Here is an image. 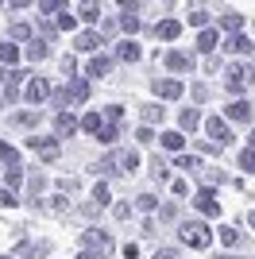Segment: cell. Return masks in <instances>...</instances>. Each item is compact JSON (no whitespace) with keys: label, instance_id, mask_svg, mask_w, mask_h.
Instances as JSON below:
<instances>
[{"label":"cell","instance_id":"obj_11","mask_svg":"<svg viewBox=\"0 0 255 259\" xmlns=\"http://www.w3.org/2000/svg\"><path fill=\"white\" fill-rule=\"evenodd\" d=\"M85 74H89V77H108V74H112V58H108V54H93L89 66H85Z\"/></svg>","mask_w":255,"mask_h":259},{"label":"cell","instance_id":"obj_27","mask_svg":"<svg viewBox=\"0 0 255 259\" xmlns=\"http://www.w3.org/2000/svg\"><path fill=\"white\" fill-rule=\"evenodd\" d=\"M0 62H4V66L12 70V66L20 62V47H12V43H0Z\"/></svg>","mask_w":255,"mask_h":259},{"label":"cell","instance_id":"obj_48","mask_svg":"<svg viewBox=\"0 0 255 259\" xmlns=\"http://www.w3.org/2000/svg\"><path fill=\"white\" fill-rule=\"evenodd\" d=\"M178 217V205H162V221H174Z\"/></svg>","mask_w":255,"mask_h":259},{"label":"cell","instance_id":"obj_8","mask_svg":"<svg viewBox=\"0 0 255 259\" xmlns=\"http://www.w3.org/2000/svg\"><path fill=\"white\" fill-rule=\"evenodd\" d=\"M77 128H81V120H74L70 112H58V116H54V140H70Z\"/></svg>","mask_w":255,"mask_h":259},{"label":"cell","instance_id":"obj_43","mask_svg":"<svg viewBox=\"0 0 255 259\" xmlns=\"http://www.w3.org/2000/svg\"><path fill=\"white\" fill-rule=\"evenodd\" d=\"M20 201H16V194H8V190H0V209H16Z\"/></svg>","mask_w":255,"mask_h":259},{"label":"cell","instance_id":"obj_46","mask_svg":"<svg viewBox=\"0 0 255 259\" xmlns=\"http://www.w3.org/2000/svg\"><path fill=\"white\" fill-rule=\"evenodd\" d=\"M170 190H174V197H186V194H190V186L182 182V178H178V182H170Z\"/></svg>","mask_w":255,"mask_h":259},{"label":"cell","instance_id":"obj_28","mask_svg":"<svg viewBox=\"0 0 255 259\" xmlns=\"http://www.w3.org/2000/svg\"><path fill=\"white\" fill-rule=\"evenodd\" d=\"M162 116H166V108H159V105H143V124H162Z\"/></svg>","mask_w":255,"mask_h":259},{"label":"cell","instance_id":"obj_33","mask_svg":"<svg viewBox=\"0 0 255 259\" xmlns=\"http://www.w3.org/2000/svg\"><path fill=\"white\" fill-rule=\"evenodd\" d=\"M97 140L105 143V147H112V143H116V140H120V132H116V128H112V124H105V128H101V136H97Z\"/></svg>","mask_w":255,"mask_h":259},{"label":"cell","instance_id":"obj_9","mask_svg":"<svg viewBox=\"0 0 255 259\" xmlns=\"http://www.w3.org/2000/svg\"><path fill=\"white\" fill-rule=\"evenodd\" d=\"M27 147H31V151H39V159H47V162H54L58 155H62V147H58L54 140H39V136H31V140H27Z\"/></svg>","mask_w":255,"mask_h":259},{"label":"cell","instance_id":"obj_41","mask_svg":"<svg viewBox=\"0 0 255 259\" xmlns=\"http://www.w3.org/2000/svg\"><path fill=\"white\" fill-rule=\"evenodd\" d=\"M12 39H31V27L27 23H12Z\"/></svg>","mask_w":255,"mask_h":259},{"label":"cell","instance_id":"obj_7","mask_svg":"<svg viewBox=\"0 0 255 259\" xmlns=\"http://www.w3.org/2000/svg\"><path fill=\"white\" fill-rule=\"evenodd\" d=\"M193 205L201 209L205 217H221V201H217V194H212L209 186H205V190H197V197H193Z\"/></svg>","mask_w":255,"mask_h":259},{"label":"cell","instance_id":"obj_45","mask_svg":"<svg viewBox=\"0 0 255 259\" xmlns=\"http://www.w3.org/2000/svg\"><path fill=\"white\" fill-rule=\"evenodd\" d=\"M136 140H139V143H151V140H155V132H151V128H147V124H143V128H139V132H136Z\"/></svg>","mask_w":255,"mask_h":259},{"label":"cell","instance_id":"obj_2","mask_svg":"<svg viewBox=\"0 0 255 259\" xmlns=\"http://www.w3.org/2000/svg\"><path fill=\"white\" fill-rule=\"evenodd\" d=\"M139 166V155L136 151H112V155H105V159L97 162L93 170L97 174H132Z\"/></svg>","mask_w":255,"mask_h":259},{"label":"cell","instance_id":"obj_47","mask_svg":"<svg viewBox=\"0 0 255 259\" xmlns=\"http://www.w3.org/2000/svg\"><path fill=\"white\" fill-rule=\"evenodd\" d=\"M27 186H31V194H39L42 186H47V178H42V174H35V178H27Z\"/></svg>","mask_w":255,"mask_h":259},{"label":"cell","instance_id":"obj_6","mask_svg":"<svg viewBox=\"0 0 255 259\" xmlns=\"http://www.w3.org/2000/svg\"><path fill=\"white\" fill-rule=\"evenodd\" d=\"M205 132H209V140L217 143V147H228V143H232L228 120H221V116H209V120H205Z\"/></svg>","mask_w":255,"mask_h":259},{"label":"cell","instance_id":"obj_17","mask_svg":"<svg viewBox=\"0 0 255 259\" xmlns=\"http://www.w3.org/2000/svg\"><path fill=\"white\" fill-rule=\"evenodd\" d=\"M74 47H77V51H97V47H105V39H101L97 31H77Z\"/></svg>","mask_w":255,"mask_h":259},{"label":"cell","instance_id":"obj_53","mask_svg":"<svg viewBox=\"0 0 255 259\" xmlns=\"http://www.w3.org/2000/svg\"><path fill=\"white\" fill-rule=\"evenodd\" d=\"M0 259H16V255H0Z\"/></svg>","mask_w":255,"mask_h":259},{"label":"cell","instance_id":"obj_16","mask_svg":"<svg viewBox=\"0 0 255 259\" xmlns=\"http://www.w3.org/2000/svg\"><path fill=\"white\" fill-rule=\"evenodd\" d=\"M120 8H124V16H120V27H124L128 35H136V31H139V16H136V12H139V4H128V0H124Z\"/></svg>","mask_w":255,"mask_h":259},{"label":"cell","instance_id":"obj_23","mask_svg":"<svg viewBox=\"0 0 255 259\" xmlns=\"http://www.w3.org/2000/svg\"><path fill=\"white\" fill-rule=\"evenodd\" d=\"M224 112H228V120H251V105L247 101H232Z\"/></svg>","mask_w":255,"mask_h":259},{"label":"cell","instance_id":"obj_34","mask_svg":"<svg viewBox=\"0 0 255 259\" xmlns=\"http://www.w3.org/2000/svg\"><path fill=\"white\" fill-rule=\"evenodd\" d=\"M93 201H97V209H105V205H108V186H105V182H97V186H93Z\"/></svg>","mask_w":255,"mask_h":259},{"label":"cell","instance_id":"obj_39","mask_svg":"<svg viewBox=\"0 0 255 259\" xmlns=\"http://www.w3.org/2000/svg\"><path fill=\"white\" fill-rule=\"evenodd\" d=\"M190 23H193V27H205V23H209V12H205V8H193L190 12Z\"/></svg>","mask_w":255,"mask_h":259},{"label":"cell","instance_id":"obj_4","mask_svg":"<svg viewBox=\"0 0 255 259\" xmlns=\"http://www.w3.org/2000/svg\"><path fill=\"white\" fill-rule=\"evenodd\" d=\"M247 81H255L251 66H228V70H224V85H228V93H244Z\"/></svg>","mask_w":255,"mask_h":259},{"label":"cell","instance_id":"obj_20","mask_svg":"<svg viewBox=\"0 0 255 259\" xmlns=\"http://www.w3.org/2000/svg\"><path fill=\"white\" fill-rule=\"evenodd\" d=\"M221 27H224V31H232V35H240V31H244V16H240V12H224Z\"/></svg>","mask_w":255,"mask_h":259},{"label":"cell","instance_id":"obj_5","mask_svg":"<svg viewBox=\"0 0 255 259\" xmlns=\"http://www.w3.org/2000/svg\"><path fill=\"white\" fill-rule=\"evenodd\" d=\"M81 244L89 255H108L112 251V236L108 232H101V228H89V232H81Z\"/></svg>","mask_w":255,"mask_h":259},{"label":"cell","instance_id":"obj_52","mask_svg":"<svg viewBox=\"0 0 255 259\" xmlns=\"http://www.w3.org/2000/svg\"><path fill=\"white\" fill-rule=\"evenodd\" d=\"M251 228H255V209H251Z\"/></svg>","mask_w":255,"mask_h":259},{"label":"cell","instance_id":"obj_12","mask_svg":"<svg viewBox=\"0 0 255 259\" xmlns=\"http://www.w3.org/2000/svg\"><path fill=\"white\" fill-rule=\"evenodd\" d=\"M166 66L174 70V74H190V70H193V54H186V51H170V54H166Z\"/></svg>","mask_w":255,"mask_h":259},{"label":"cell","instance_id":"obj_10","mask_svg":"<svg viewBox=\"0 0 255 259\" xmlns=\"http://www.w3.org/2000/svg\"><path fill=\"white\" fill-rule=\"evenodd\" d=\"M155 97H162V101H178L182 97V81H174V77H162V81H155Z\"/></svg>","mask_w":255,"mask_h":259},{"label":"cell","instance_id":"obj_32","mask_svg":"<svg viewBox=\"0 0 255 259\" xmlns=\"http://www.w3.org/2000/svg\"><path fill=\"white\" fill-rule=\"evenodd\" d=\"M0 159L8 162V166H20V155H16V147H8L4 140H0Z\"/></svg>","mask_w":255,"mask_h":259},{"label":"cell","instance_id":"obj_44","mask_svg":"<svg viewBox=\"0 0 255 259\" xmlns=\"http://www.w3.org/2000/svg\"><path fill=\"white\" fill-rule=\"evenodd\" d=\"M240 166H244V170H255V151H251V147L240 155Z\"/></svg>","mask_w":255,"mask_h":259},{"label":"cell","instance_id":"obj_38","mask_svg":"<svg viewBox=\"0 0 255 259\" xmlns=\"http://www.w3.org/2000/svg\"><path fill=\"white\" fill-rule=\"evenodd\" d=\"M97 16H101V4H81V20L97 23Z\"/></svg>","mask_w":255,"mask_h":259},{"label":"cell","instance_id":"obj_19","mask_svg":"<svg viewBox=\"0 0 255 259\" xmlns=\"http://www.w3.org/2000/svg\"><path fill=\"white\" fill-rule=\"evenodd\" d=\"M155 35H159V39H166V43H174V39L182 35V23H178V20H162L159 27H155Z\"/></svg>","mask_w":255,"mask_h":259},{"label":"cell","instance_id":"obj_30","mask_svg":"<svg viewBox=\"0 0 255 259\" xmlns=\"http://www.w3.org/2000/svg\"><path fill=\"white\" fill-rule=\"evenodd\" d=\"M54 27H58V31H74V27H77V20H74V16H70V12H58V20H54Z\"/></svg>","mask_w":255,"mask_h":259},{"label":"cell","instance_id":"obj_25","mask_svg":"<svg viewBox=\"0 0 255 259\" xmlns=\"http://www.w3.org/2000/svg\"><path fill=\"white\" fill-rule=\"evenodd\" d=\"M47 54H51V43H47V39H39V43H27V58H31V62H42V58H47Z\"/></svg>","mask_w":255,"mask_h":259},{"label":"cell","instance_id":"obj_26","mask_svg":"<svg viewBox=\"0 0 255 259\" xmlns=\"http://www.w3.org/2000/svg\"><path fill=\"white\" fill-rule=\"evenodd\" d=\"M178 124H182V128H186V132H193V128H197V124H201V112H197V108H182Z\"/></svg>","mask_w":255,"mask_h":259},{"label":"cell","instance_id":"obj_37","mask_svg":"<svg viewBox=\"0 0 255 259\" xmlns=\"http://www.w3.org/2000/svg\"><path fill=\"white\" fill-rule=\"evenodd\" d=\"M136 205H139V209H147V213H151V209L159 205V197H155V194H139V197H136Z\"/></svg>","mask_w":255,"mask_h":259},{"label":"cell","instance_id":"obj_31","mask_svg":"<svg viewBox=\"0 0 255 259\" xmlns=\"http://www.w3.org/2000/svg\"><path fill=\"white\" fill-rule=\"evenodd\" d=\"M16 124H20V128H31V124H39V108H35V112H16Z\"/></svg>","mask_w":255,"mask_h":259},{"label":"cell","instance_id":"obj_24","mask_svg":"<svg viewBox=\"0 0 255 259\" xmlns=\"http://www.w3.org/2000/svg\"><path fill=\"white\" fill-rule=\"evenodd\" d=\"M116 58L120 62H139V47L132 43V39H124V43L116 47Z\"/></svg>","mask_w":255,"mask_h":259},{"label":"cell","instance_id":"obj_51","mask_svg":"<svg viewBox=\"0 0 255 259\" xmlns=\"http://www.w3.org/2000/svg\"><path fill=\"white\" fill-rule=\"evenodd\" d=\"M247 140H251V151H255V132H251V136H247Z\"/></svg>","mask_w":255,"mask_h":259},{"label":"cell","instance_id":"obj_50","mask_svg":"<svg viewBox=\"0 0 255 259\" xmlns=\"http://www.w3.org/2000/svg\"><path fill=\"white\" fill-rule=\"evenodd\" d=\"M77 259H97V255H89V251H81V255H77Z\"/></svg>","mask_w":255,"mask_h":259},{"label":"cell","instance_id":"obj_54","mask_svg":"<svg viewBox=\"0 0 255 259\" xmlns=\"http://www.w3.org/2000/svg\"><path fill=\"white\" fill-rule=\"evenodd\" d=\"M0 8H4V4H0Z\"/></svg>","mask_w":255,"mask_h":259},{"label":"cell","instance_id":"obj_35","mask_svg":"<svg viewBox=\"0 0 255 259\" xmlns=\"http://www.w3.org/2000/svg\"><path fill=\"white\" fill-rule=\"evenodd\" d=\"M174 162H178L182 170H197V166H201V159H197V155H178Z\"/></svg>","mask_w":255,"mask_h":259},{"label":"cell","instance_id":"obj_49","mask_svg":"<svg viewBox=\"0 0 255 259\" xmlns=\"http://www.w3.org/2000/svg\"><path fill=\"white\" fill-rule=\"evenodd\" d=\"M155 259H178V251H159Z\"/></svg>","mask_w":255,"mask_h":259},{"label":"cell","instance_id":"obj_42","mask_svg":"<svg viewBox=\"0 0 255 259\" xmlns=\"http://www.w3.org/2000/svg\"><path fill=\"white\" fill-rule=\"evenodd\" d=\"M62 8H66V4H58V0H42V4H39L42 16H51V12H62Z\"/></svg>","mask_w":255,"mask_h":259},{"label":"cell","instance_id":"obj_29","mask_svg":"<svg viewBox=\"0 0 255 259\" xmlns=\"http://www.w3.org/2000/svg\"><path fill=\"white\" fill-rule=\"evenodd\" d=\"M182 143H186L182 132H162V147H166V151H182Z\"/></svg>","mask_w":255,"mask_h":259},{"label":"cell","instance_id":"obj_21","mask_svg":"<svg viewBox=\"0 0 255 259\" xmlns=\"http://www.w3.org/2000/svg\"><path fill=\"white\" fill-rule=\"evenodd\" d=\"M101 128H105L101 112H85V116H81V132H89V136H101Z\"/></svg>","mask_w":255,"mask_h":259},{"label":"cell","instance_id":"obj_13","mask_svg":"<svg viewBox=\"0 0 255 259\" xmlns=\"http://www.w3.org/2000/svg\"><path fill=\"white\" fill-rule=\"evenodd\" d=\"M23 70H4V101H16L20 97V81H23Z\"/></svg>","mask_w":255,"mask_h":259},{"label":"cell","instance_id":"obj_40","mask_svg":"<svg viewBox=\"0 0 255 259\" xmlns=\"http://www.w3.org/2000/svg\"><path fill=\"white\" fill-rule=\"evenodd\" d=\"M4 178H8V186H20V182H23V170H20V166H8V170H4Z\"/></svg>","mask_w":255,"mask_h":259},{"label":"cell","instance_id":"obj_22","mask_svg":"<svg viewBox=\"0 0 255 259\" xmlns=\"http://www.w3.org/2000/svg\"><path fill=\"white\" fill-rule=\"evenodd\" d=\"M224 47H228L232 54H247V51H251V39L240 31V35H228V43H224Z\"/></svg>","mask_w":255,"mask_h":259},{"label":"cell","instance_id":"obj_1","mask_svg":"<svg viewBox=\"0 0 255 259\" xmlns=\"http://www.w3.org/2000/svg\"><path fill=\"white\" fill-rule=\"evenodd\" d=\"M81 101H89V81H85V77H74L70 85H62L58 93H51V105L62 108V112H70V105H81Z\"/></svg>","mask_w":255,"mask_h":259},{"label":"cell","instance_id":"obj_36","mask_svg":"<svg viewBox=\"0 0 255 259\" xmlns=\"http://www.w3.org/2000/svg\"><path fill=\"white\" fill-rule=\"evenodd\" d=\"M221 244H228V248H232V244H240V232L224 225V228H221Z\"/></svg>","mask_w":255,"mask_h":259},{"label":"cell","instance_id":"obj_18","mask_svg":"<svg viewBox=\"0 0 255 259\" xmlns=\"http://www.w3.org/2000/svg\"><path fill=\"white\" fill-rule=\"evenodd\" d=\"M217 43H221V31H212V27H205V31L197 35V51H205V54L217 51Z\"/></svg>","mask_w":255,"mask_h":259},{"label":"cell","instance_id":"obj_15","mask_svg":"<svg viewBox=\"0 0 255 259\" xmlns=\"http://www.w3.org/2000/svg\"><path fill=\"white\" fill-rule=\"evenodd\" d=\"M47 251H51V244H31V240H23V244H16L12 255L16 259H39V255H47Z\"/></svg>","mask_w":255,"mask_h":259},{"label":"cell","instance_id":"obj_14","mask_svg":"<svg viewBox=\"0 0 255 259\" xmlns=\"http://www.w3.org/2000/svg\"><path fill=\"white\" fill-rule=\"evenodd\" d=\"M23 97L31 101V105H39V101L51 97V85H47L42 77H31V81H27V89H23Z\"/></svg>","mask_w":255,"mask_h":259},{"label":"cell","instance_id":"obj_3","mask_svg":"<svg viewBox=\"0 0 255 259\" xmlns=\"http://www.w3.org/2000/svg\"><path fill=\"white\" fill-rule=\"evenodd\" d=\"M182 240H186L190 248L205 251V248L212 244V232H209V228L201 225V221H186V225H182Z\"/></svg>","mask_w":255,"mask_h":259}]
</instances>
